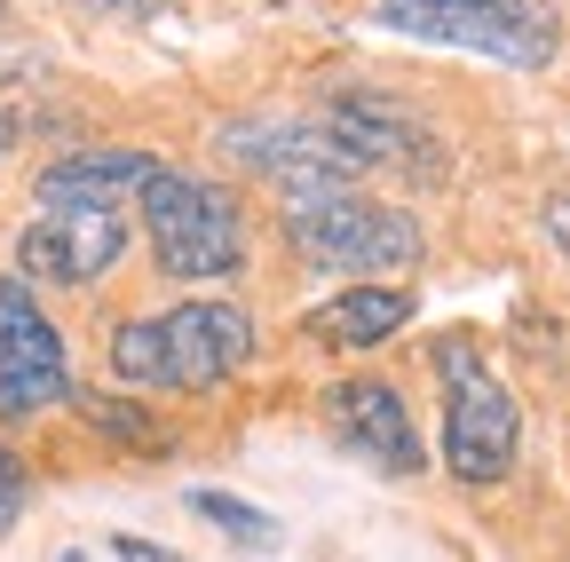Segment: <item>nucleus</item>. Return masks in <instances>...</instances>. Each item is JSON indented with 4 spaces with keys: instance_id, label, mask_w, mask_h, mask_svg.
<instances>
[{
    "instance_id": "4",
    "label": "nucleus",
    "mask_w": 570,
    "mask_h": 562,
    "mask_svg": "<svg viewBox=\"0 0 570 562\" xmlns=\"http://www.w3.org/2000/svg\"><path fill=\"white\" fill-rule=\"evenodd\" d=\"M436 381H444V467L460 483H508L523 460V412L483 365V348L468 333L436 341Z\"/></svg>"
},
{
    "instance_id": "11",
    "label": "nucleus",
    "mask_w": 570,
    "mask_h": 562,
    "mask_svg": "<svg viewBox=\"0 0 570 562\" xmlns=\"http://www.w3.org/2000/svg\"><path fill=\"white\" fill-rule=\"evenodd\" d=\"M159 167L167 159L135 151V144H88V151H63L56 167H40L32 198H40V215H56V206H127V198H142V183Z\"/></svg>"
},
{
    "instance_id": "1",
    "label": "nucleus",
    "mask_w": 570,
    "mask_h": 562,
    "mask_svg": "<svg viewBox=\"0 0 570 562\" xmlns=\"http://www.w3.org/2000/svg\"><path fill=\"white\" fill-rule=\"evenodd\" d=\"M254 357V317L238 302H183L159 317H127L111 333V373L135 388H175L206 396Z\"/></svg>"
},
{
    "instance_id": "7",
    "label": "nucleus",
    "mask_w": 570,
    "mask_h": 562,
    "mask_svg": "<svg viewBox=\"0 0 570 562\" xmlns=\"http://www.w3.org/2000/svg\"><path fill=\"white\" fill-rule=\"evenodd\" d=\"M223 159L246 175H269L285 198L309 190H348L356 159L325 135V119H230L223 127Z\"/></svg>"
},
{
    "instance_id": "17",
    "label": "nucleus",
    "mask_w": 570,
    "mask_h": 562,
    "mask_svg": "<svg viewBox=\"0 0 570 562\" xmlns=\"http://www.w3.org/2000/svg\"><path fill=\"white\" fill-rule=\"evenodd\" d=\"M111 554L119 562H183L175 546H151V539H111Z\"/></svg>"
},
{
    "instance_id": "19",
    "label": "nucleus",
    "mask_w": 570,
    "mask_h": 562,
    "mask_svg": "<svg viewBox=\"0 0 570 562\" xmlns=\"http://www.w3.org/2000/svg\"><path fill=\"white\" fill-rule=\"evenodd\" d=\"M17 144V111H0V151H9Z\"/></svg>"
},
{
    "instance_id": "14",
    "label": "nucleus",
    "mask_w": 570,
    "mask_h": 562,
    "mask_svg": "<svg viewBox=\"0 0 570 562\" xmlns=\"http://www.w3.org/2000/svg\"><path fill=\"white\" fill-rule=\"evenodd\" d=\"M71 404H80L96 428H111L119 444H142V452H167V436H159V420L142 412V404H104V396H88V388H71Z\"/></svg>"
},
{
    "instance_id": "13",
    "label": "nucleus",
    "mask_w": 570,
    "mask_h": 562,
    "mask_svg": "<svg viewBox=\"0 0 570 562\" xmlns=\"http://www.w3.org/2000/svg\"><path fill=\"white\" fill-rule=\"evenodd\" d=\"M190 515H198V523H214L223 539H238V546H277V523H269L262 507L230 500V491H190Z\"/></svg>"
},
{
    "instance_id": "5",
    "label": "nucleus",
    "mask_w": 570,
    "mask_h": 562,
    "mask_svg": "<svg viewBox=\"0 0 570 562\" xmlns=\"http://www.w3.org/2000/svg\"><path fill=\"white\" fill-rule=\"evenodd\" d=\"M285 246L302 269H412L428 238L389 198L309 190V198H285Z\"/></svg>"
},
{
    "instance_id": "9",
    "label": "nucleus",
    "mask_w": 570,
    "mask_h": 562,
    "mask_svg": "<svg viewBox=\"0 0 570 562\" xmlns=\"http://www.w3.org/2000/svg\"><path fill=\"white\" fill-rule=\"evenodd\" d=\"M325 135L356 159V175L365 167H404V175H444V144H436V127L412 119L404 103L373 96V88H348L325 103Z\"/></svg>"
},
{
    "instance_id": "12",
    "label": "nucleus",
    "mask_w": 570,
    "mask_h": 562,
    "mask_svg": "<svg viewBox=\"0 0 570 562\" xmlns=\"http://www.w3.org/2000/svg\"><path fill=\"white\" fill-rule=\"evenodd\" d=\"M412 317H420L412 286H348V294H333L325 309H309L302 333L325 341V348H381V341H396Z\"/></svg>"
},
{
    "instance_id": "8",
    "label": "nucleus",
    "mask_w": 570,
    "mask_h": 562,
    "mask_svg": "<svg viewBox=\"0 0 570 562\" xmlns=\"http://www.w3.org/2000/svg\"><path fill=\"white\" fill-rule=\"evenodd\" d=\"M119 254H127L119 206H56V215H32L17 238V269L40 286H96Z\"/></svg>"
},
{
    "instance_id": "3",
    "label": "nucleus",
    "mask_w": 570,
    "mask_h": 562,
    "mask_svg": "<svg viewBox=\"0 0 570 562\" xmlns=\"http://www.w3.org/2000/svg\"><path fill=\"white\" fill-rule=\"evenodd\" d=\"M135 206H142L151 262H159V277H175V286H214V277H238L246 269V223H238L230 190L159 167L151 183H142Z\"/></svg>"
},
{
    "instance_id": "15",
    "label": "nucleus",
    "mask_w": 570,
    "mask_h": 562,
    "mask_svg": "<svg viewBox=\"0 0 570 562\" xmlns=\"http://www.w3.org/2000/svg\"><path fill=\"white\" fill-rule=\"evenodd\" d=\"M63 9H88V17H119V24H135V17H167L175 0H63Z\"/></svg>"
},
{
    "instance_id": "16",
    "label": "nucleus",
    "mask_w": 570,
    "mask_h": 562,
    "mask_svg": "<svg viewBox=\"0 0 570 562\" xmlns=\"http://www.w3.org/2000/svg\"><path fill=\"white\" fill-rule=\"evenodd\" d=\"M17 507H24V475H17V460H9V444H0V531L17 523Z\"/></svg>"
},
{
    "instance_id": "6",
    "label": "nucleus",
    "mask_w": 570,
    "mask_h": 562,
    "mask_svg": "<svg viewBox=\"0 0 570 562\" xmlns=\"http://www.w3.org/2000/svg\"><path fill=\"white\" fill-rule=\"evenodd\" d=\"M71 396V357L24 277L0 269V420H32Z\"/></svg>"
},
{
    "instance_id": "2",
    "label": "nucleus",
    "mask_w": 570,
    "mask_h": 562,
    "mask_svg": "<svg viewBox=\"0 0 570 562\" xmlns=\"http://www.w3.org/2000/svg\"><path fill=\"white\" fill-rule=\"evenodd\" d=\"M373 24L428 48H468L508 72H547L562 56V17L547 0H373Z\"/></svg>"
},
{
    "instance_id": "18",
    "label": "nucleus",
    "mask_w": 570,
    "mask_h": 562,
    "mask_svg": "<svg viewBox=\"0 0 570 562\" xmlns=\"http://www.w3.org/2000/svg\"><path fill=\"white\" fill-rule=\"evenodd\" d=\"M547 238H554V246H562V254H570V190H562V198H554V206H547Z\"/></svg>"
},
{
    "instance_id": "10",
    "label": "nucleus",
    "mask_w": 570,
    "mask_h": 562,
    "mask_svg": "<svg viewBox=\"0 0 570 562\" xmlns=\"http://www.w3.org/2000/svg\"><path fill=\"white\" fill-rule=\"evenodd\" d=\"M325 420H333V436L356 452V460H373L381 475H420V428H412V412L389 381H333L325 388Z\"/></svg>"
}]
</instances>
